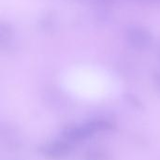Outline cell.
<instances>
[{
  "label": "cell",
  "instance_id": "obj_1",
  "mask_svg": "<svg viewBox=\"0 0 160 160\" xmlns=\"http://www.w3.org/2000/svg\"><path fill=\"white\" fill-rule=\"evenodd\" d=\"M72 143L68 141H54L42 145L39 148V152L47 158L58 159L63 158L70 154L72 151Z\"/></svg>",
  "mask_w": 160,
  "mask_h": 160
},
{
  "label": "cell",
  "instance_id": "obj_2",
  "mask_svg": "<svg viewBox=\"0 0 160 160\" xmlns=\"http://www.w3.org/2000/svg\"><path fill=\"white\" fill-rule=\"evenodd\" d=\"M94 135L95 133L92 131V129L88 127L87 124H84L82 126L68 127L64 128L62 131V136L64 140L68 141L71 143L86 140Z\"/></svg>",
  "mask_w": 160,
  "mask_h": 160
},
{
  "label": "cell",
  "instance_id": "obj_3",
  "mask_svg": "<svg viewBox=\"0 0 160 160\" xmlns=\"http://www.w3.org/2000/svg\"><path fill=\"white\" fill-rule=\"evenodd\" d=\"M128 38L131 44L138 48H143L148 45L151 36L145 30H142L139 28H134L129 31Z\"/></svg>",
  "mask_w": 160,
  "mask_h": 160
},
{
  "label": "cell",
  "instance_id": "obj_4",
  "mask_svg": "<svg viewBox=\"0 0 160 160\" xmlns=\"http://www.w3.org/2000/svg\"><path fill=\"white\" fill-rule=\"evenodd\" d=\"M86 124L95 134L97 132H106L114 129V124L110 120L103 118H94L89 120Z\"/></svg>",
  "mask_w": 160,
  "mask_h": 160
},
{
  "label": "cell",
  "instance_id": "obj_5",
  "mask_svg": "<svg viewBox=\"0 0 160 160\" xmlns=\"http://www.w3.org/2000/svg\"><path fill=\"white\" fill-rule=\"evenodd\" d=\"M127 99H128V101L130 103V104H132L135 108H138V109H142L143 106H142V103L141 102V100H139V99H137V98L136 97H134V96H131V95H127Z\"/></svg>",
  "mask_w": 160,
  "mask_h": 160
},
{
  "label": "cell",
  "instance_id": "obj_6",
  "mask_svg": "<svg viewBox=\"0 0 160 160\" xmlns=\"http://www.w3.org/2000/svg\"><path fill=\"white\" fill-rule=\"evenodd\" d=\"M154 79H155V81H156V83H157V85L160 88V75L159 74H157L155 77H154Z\"/></svg>",
  "mask_w": 160,
  "mask_h": 160
}]
</instances>
